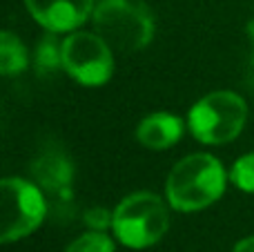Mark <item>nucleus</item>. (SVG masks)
<instances>
[{
  "instance_id": "nucleus-11",
  "label": "nucleus",
  "mask_w": 254,
  "mask_h": 252,
  "mask_svg": "<svg viewBox=\"0 0 254 252\" xmlns=\"http://www.w3.org/2000/svg\"><path fill=\"white\" fill-rule=\"evenodd\" d=\"M36 67L40 71H54L63 67V43L56 40V34L49 31L36 47Z\"/></svg>"
},
{
  "instance_id": "nucleus-2",
  "label": "nucleus",
  "mask_w": 254,
  "mask_h": 252,
  "mask_svg": "<svg viewBox=\"0 0 254 252\" xmlns=\"http://www.w3.org/2000/svg\"><path fill=\"white\" fill-rule=\"evenodd\" d=\"M92 20L94 31L121 54L138 52L154 38V16L145 0H98Z\"/></svg>"
},
{
  "instance_id": "nucleus-9",
  "label": "nucleus",
  "mask_w": 254,
  "mask_h": 252,
  "mask_svg": "<svg viewBox=\"0 0 254 252\" xmlns=\"http://www.w3.org/2000/svg\"><path fill=\"white\" fill-rule=\"evenodd\" d=\"M185 132L181 116L172 112H152L136 125V141L147 150H170Z\"/></svg>"
},
{
  "instance_id": "nucleus-5",
  "label": "nucleus",
  "mask_w": 254,
  "mask_h": 252,
  "mask_svg": "<svg viewBox=\"0 0 254 252\" xmlns=\"http://www.w3.org/2000/svg\"><path fill=\"white\" fill-rule=\"evenodd\" d=\"M47 217V199L38 183L18 177L2 179V228L0 241L13 244L40 228Z\"/></svg>"
},
{
  "instance_id": "nucleus-14",
  "label": "nucleus",
  "mask_w": 254,
  "mask_h": 252,
  "mask_svg": "<svg viewBox=\"0 0 254 252\" xmlns=\"http://www.w3.org/2000/svg\"><path fill=\"white\" fill-rule=\"evenodd\" d=\"M112 219H114V212H110L105 208H89L87 214H85V223L92 230L101 232H105V228H112Z\"/></svg>"
},
{
  "instance_id": "nucleus-1",
  "label": "nucleus",
  "mask_w": 254,
  "mask_h": 252,
  "mask_svg": "<svg viewBox=\"0 0 254 252\" xmlns=\"http://www.w3.org/2000/svg\"><path fill=\"white\" fill-rule=\"evenodd\" d=\"M228 172L216 156L207 152L188 154L170 170L165 196L170 208L179 212H198L223 196Z\"/></svg>"
},
{
  "instance_id": "nucleus-12",
  "label": "nucleus",
  "mask_w": 254,
  "mask_h": 252,
  "mask_svg": "<svg viewBox=\"0 0 254 252\" xmlns=\"http://www.w3.org/2000/svg\"><path fill=\"white\" fill-rule=\"evenodd\" d=\"M65 252H116L114 241L101 230H89L74 239L65 248Z\"/></svg>"
},
{
  "instance_id": "nucleus-10",
  "label": "nucleus",
  "mask_w": 254,
  "mask_h": 252,
  "mask_svg": "<svg viewBox=\"0 0 254 252\" xmlns=\"http://www.w3.org/2000/svg\"><path fill=\"white\" fill-rule=\"evenodd\" d=\"M29 65V52L22 40L11 31L0 34V71L2 76H16Z\"/></svg>"
},
{
  "instance_id": "nucleus-15",
  "label": "nucleus",
  "mask_w": 254,
  "mask_h": 252,
  "mask_svg": "<svg viewBox=\"0 0 254 252\" xmlns=\"http://www.w3.org/2000/svg\"><path fill=\"white\" fill-rule=\"evenodd\" d=\"M232 252H254V237H246V239H241L237 246H234Z\"/></svg>"
},
{
  "instance_id": "nucleus-13",
  "label": "nucleus",
  "mask_w": 254,
  "mask_h": 252,
  "mask_svg": "<svg viewBox=\"0 0 254 252\" xmlns=\"http://www.w3.org/2000/svg\"><path fill=\"white\" fill-rule=\"evenodd\" d=\"M230 181L241 192H254V152L239 156L234 161L230 170Z\"/></svg>"
},
{
  "instance_id": "nucleus-3",
  "label": "nucleus",
  "mask_w": 254,
  "mask_h": 252,
  "mask_svg": "<svg viewBox=\"0 0 254 252\" xmlns=\"http://www.w3.org/2000/svg\"><path fill=\"white\" fill-rule=\"evenodd\" d=\"M170 203L154 192L127 194L114 208L112 230L116 239L131 250H143L158 244L170 230Z\"/></svg>"
},
{
  "instance_id": "nucleus-4",
  "label": "nucleus",
  "mask_w": 254,
  "mask_h": 252,
  "mask_svg": "<svg viewBox=\"0 0 254 252\" xmlns=\"http://www.w3.org/2000/svg\"><path fill=\"white\" fill-rule=\"evenodd\" d=\"M248 123V103L230 89H216L201 96L188 114V129L205 145H223L243 132Z\"/></svg>"
},
{
  "instance_id": "nucleus-8",
  "label": "nucleus",
  "mask_w": 254,
  "mask_h": 252,
  "mask_svg": "<svg viewBox=\"0 0 254 252\" xmlns=\"http://www.w3.org/2000/svg\"><path fill=\"white\" fill-rule=\"evenodd\" d=\"M31 177L43 188V192L67 196L74 179V165L61 147H45L31 163Z\"/></svg>"
},
{
  "instance_id": "nucleus-7",
  "label": "nucleus",
  "mask_w": 254,
  "mask_h": 252,
  "mask_svg": "<svg viewBox=\"0 0 254 252\" xmlns=\"http://www.w3.org/2000/svg\"><path fill=\"white\" fill-rule=\"evenodd\" d=\"M27 11L54 34H71L94 13V0H25Z\"/></svg>"
},
{
  "instance_id": "nucleus-6",
  "label": "nucleus",
  "mask_w": 254,
  "mask_h": 252,
  "mask_svg": "<svg viewBox=\"0 0 254 252\" xmlns=\"http://www.w3.org/2000/svg\"><path fill=\"white\" fill-rule=\"evenodd\" d=\"M112 52L96 31H71L63 38V69L85 87H101L114 74Z\"/></svg>"
},
{
  "instance_id": "nucleus-16",
  "label": "nucleus",
  "mask_w": 254,
  "mask_h": 252,
  "mask_svg": "<svg viewBox=\"0 0 254 252\" xmlns=\"http://www.w3.org/2000/svg\"><path fill=\"white\" fill-rule=\"evenodd\" d=\"M248 36H250V40L254 45V20H250V25H248Z\"/></svg>"
}]
</instances>
